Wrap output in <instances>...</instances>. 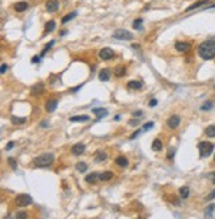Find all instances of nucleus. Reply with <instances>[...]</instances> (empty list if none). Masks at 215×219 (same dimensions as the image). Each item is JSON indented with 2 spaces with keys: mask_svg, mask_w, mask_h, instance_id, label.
<instances>
[{
  "mask_svg": "<svg viewBox=\"0 0 215 219\" xmlns=\"http://www.w3.org/2000/svg\"><path fill=\"white\" fill-rule=\"evenodd\" d=\"M198 54L203 60H213L215 57V41L206 40L198 47Z\"/></svg>",
  "mask_w": 215,
  "mask_h": 219,
  "instance_id": "obj_1",
  "label": "nucleus"
},
{
  "mask_svg": "<svg viewBox=\"0 0 215 219\" xmlns=\"http://www.w3.org/2000/svg\"><path fill=\"white\" fill-rule=\"evenodd\" d=\"M54 161V156L52 153H44L33 159V165L36 167H48L51 166Z\"/></svg>",
  "mask_w": 215,
  "mask_h": 219,
  "instance_id": "obj_2",
  "label": "nucleus"
},
{
  "mask_svg": "<svg viewBox=\"0 0 215 219\" xmlns=\"http://www.w3.org/2000/svg\"><path fill=\"white\" fill-rule=\"evenodd\" d=\"M198 150L202 158H206L214 151V143L208 142V141H202L198 143Z\"/></svg>",
  "mask_w": 215,
  "mask_h": 219,
  "instance_id": "obj_3",
  "label": "nucleus"
},
{
  "mask_svg": "<svg viewBox=\"0 0 215 219\" xmlns=\"http://www.w3.org/2000/svg\"><path fill=\"white\" fill-rule=\"evenodd\" d=\"M32 201H33L32 197L28 195V194H19L16 199H15V203H16L19 207H26L28 205H31Z\"/></svg>",
  "mask_w": 215,
  "mask_h": 219,
  "instance_id": "obj_4",
  "label": "nucleus"
},
{
  "mask_svg": "<svg viewBox=\"0 0 215 219\" xmlns=\"http://www.w3.org/2000/svg\"><path fill=\"white\" fill-rule=\"evenodd\" d=\"M113 37L117 40H133V33L129 32L128 29H122L119 28L117 31L113 32Z\"/></svg>",
  "mask_w": 215,
  "mask_h": 219,
  "instance_id": "obj_5",
  "label": "nucleus"
},
{
  "mask_svg": "<svg viewBox=\"0 0 215 219\" xmlns=\"http://www.w3.org/2000/svg\"><path fill=\"white\" fill-rule=\"evenodd\" d=\"M60 7V2L58 0H48V2L45 3V9L49 12V13H53L56 12L57 9Z\"/></svg>",
  "mask_w": 215,
  "mask_h": 219,
  "instance_id": "obj_6",
  "label": "nucleus"
},
{
  "mask_svg": "<svg viewBox=\"0 0 215 219\" xmlns=\"http://www.w3.org/2000/svg\"><path fill=\"white\" fill-rule=\"evenodd\" d=\"M98 56H100V58H101V60H110L114 56V52H113V49L106 47V48H102L101 51H100Z\"/></svg>",
  "mask_w": 215,
  "mask_h": 219,
  "instance_id": "obj_7",
  "label": "nucleus"
},
{
  "mask_svg": "<svg viewBox=\"0 0 215 219\" xmlns=\"http://www.w3.org/2000/svg\"><path fill=\"white\" fill-rule=\"evenodd\" d=\"M174 47H175V49H177L178 52L185 53V52H189L190 49H191V44H190V43H185V41H177Z\"/></svg>",
  "mask_w": 215,
  "mask_h": 219,
  "instance_id": "obj_8",
  "label": "nucleus"
},
{
  "mask_svg": "<svg viewBox=\"0 0 215 219\" xmlns=\"http://www.w3.org/2000/svg\"><path fill=\"white\" fill-rule=\"evenodd\" d=\"M179 123H181V118H179V116H177V114L169 117V119H167V126L170 129H177L179 126Z\"/></svg>",
  "mask_w": 215,
  "mask_h": 219,
  "instance_id": "obj_9",
  "label": "nucleus"
},
{
  "mask_svg": "<svg viewBox=\"0 0 215 219\" xmlns=\"http://www.w3.org/2000/svg\"><path fill=\"white\" fill-rule=\"evenodd\" d=\"M44 91H45V86H44V84H43V82H37V84H35V85L32 86L31 93H32V96H39V94L44 93Z\"/></svg>",
  "mask_w": 215,
  "mask_h": 219,
  "instance_id": "obj_10",
  "label": "nucleus"
},
{
  "mask_svg": "<svg viewBox=\"0 0 215 219\" xmlns=\"http://www.w3.org/2000/svg\"><path fill=\"white\" fill-rule=\"evenodd\" d=\"M57 104H58L57 100H48L47 104H45V110L48 113L54 112V110H56V108H57Z\"/></svg>",
  "mask_w": 215,
  "mask_h": 219,
  "instance_id": "obj_11",
  "label": "nucleus"
},
{
  "mask_svg": "<svg viewBox=\"0 0 215 219\" xmlns=\"http://www.w3.org/2000/svg\"><path fill=\"white\" fill-rule=\"evenodd\" d=\"M141 88H142V82L138 81V80H130V81H128V89H130V91H138Z\"/></svg>",
  "mask_w": 215,
  "mask_h": 219,
  "instance_id": "obj_12",
  "label": "nucleus"
},
{
  "mask_svg": "<svg viewBox=\"0 0 215 219\" xmlns=\"http://www.w3.org/2000/svg\"><path fill=\"white\" fill-rule=\"evenodd\" d=\"M84 151H85L84 143H76V145L72 146V154H74V156H81Z\"/></svg>",
  "mask_w": 215,
  "mask_h": 219,
  "instance_id": "obj_13",
  "label": "nucleus"
},
{
  "mask_svg": "<svg viewBox=\"0 0 215 219\" xmlns=\"http://www.w3.org/2000/svg\"><path fill=\"white\" fill-rule=\"evenodd\" d=\"M98 78L101 80V81H108V80L110 78V69H108V68L101 69L98 73Z\"/></svg>",
  "mask_w": 215,
  "mask_h": 219,
  "instance_id": "obj_14",
  "label": "nucleus"
},
{
  "mask_svg": "<svg viewBox=\"0 0 215 219\" xmlns=\"http://www.w3.org/2000/svg\"><path fill=\"white\" fill-rule=\"evenodd\" d=\"M106 158H108V154H106V151H104V150H97L96 153H94V161H96V162H102Z\"/></svg>",
  "mask_w": 215,
  "mask_h": 219,
  "instance_id": "obj_15",
  "label": "nucleus"
},
{
  "mask_svg": "<svg viewBox=\"0 0 215 219\" xmlns=\"http://www.w3.org/2000/svg\"><path fill=\"white\" fill-rule=\"evenodd\" d=\"M208 3H210V0H199V2L194 3L193 6L187 7V8H186V12H189V11H193V9H197V8L202 7V6H206V4H208Z\"/></svg>",
  "mask_w": 215,
  "mask_h": 219,
  "instance_id": "obj_16",
  "label": "nucleus"
},
{
  "mask_svg": "<svg viewBox=\"0 0 215 219\" xmlns=\"http://www.w3.org/2000/svg\"><path fill=\"white\" fill-rule=\"evenodd\" d=\"M113 73H114L116 77H122V76H125V73H126V68H125L124 65H117L116 68H114Z\"/></svg>",
  "mask_w": 215,
  "mask_h": 219,
  "instance_id": "obj_17",
  "label": "nucleus"
},
{
  "mask_svg": "<svg viewBox=\"0 0 215 219\" xmlns=\"http://www.w3.org/2000/svg\"><path fill=\"white\" fill-rule=\"evenodd\" d=\"M116 165H118L119 167H126L129 165V161H128V158L126 157H124V156H118L116 158Z\"/></svg>",
  "mask_w": 215,
  "mask_h": 219,
  "instance_id": "obj_18",
  "label": "nucleus"
},
{
  "mask_svg": "<svg viewBox=\"0 0 215 219\" xmlns=\"http://www.w3.org/2000/svg\"><path fill=\"white\" fill-rule=\"evenodd\" d=\"M190 195V187L189 186H182L179 187V197L182 199H187Z\"/></svg>",
  "mask_w": 215,
  "mask_h": 219,
  "instance_id": "obj_19",
  "label": "nucleus"
},
{
  "mask_svg": "<svg viewBox=\"0 0 215 219\" xmlns=\"http://www.w3.org/2000/svg\"><path fill=\"white\" fill-rule=\"evenodd\" d=\"M28 3L27 2H19V3H16L13 6V8L16 9L17 12H23V11H26V9H28Z\"/></svg>",
  "mask_w": 215,
  "mask_h": 219,
  "instance_id": "obj_20",
  "label": "nucleus"
},
{
  "mask_svg": "<svg viewBox=\"0 0 215 219\" xmlns=\"http://www.w3.org/2000/svg\"><path fill=\"white\" fill-rule=\"evenodd\" d=\"M97 179H100V174H97V173H91L85 177V181L88 183H96Z\"/></svg>",
  "mask_w": 215,
  "mask_h": 219,
  "instance_id": "obj_21",
  "label": "nucleus"
},
{
  "mask_svg": "<svg viewBox=\"0 0 215 219\" xmlns=\"http://www.w3.org/2000/svg\"><path fill=\"white\" fill-rule=\"evenodd\" d=\"M113 177H114V174L112 171H104V173L100 174V181L106 182V181H110Z\"/></svg>",
  "mask_w": 215,
  "mask_h": 219,
  "instance_id": "obj_22",
  "label": "nucleus"
},
{
  "mask_svg": "<svg viewBox=\"0 0 215 219\" xmlns=\"http://www.w3.org/2000/svg\"><path fill=\"white\" fill-rule=\"evenodd\" d=\"M92 112H93L94 114H96L97 118H102V117H106V116H108V110H106V109H102V108L93 109Z\"/></svg>",
  "mask_w": 215,
  "mask_h": 219,
  "instance_id": "obj_23",
  "label": "nucleus"
},
{
  "mask_svg": "<svg viewBox=\"0 0 215 219\" xmlns=\"http://www.w3.org/2000/svg\"><path fill=\"white\" fill-rule=\"evenodd\" d=\"M26 121H27L26 117H16V116L11 117V122L13 125H23V123H26Z\"/></svg>",
  "mask_w": 215,
  "mask_h": 219,
  "instance_id": "obj_24",
  "label": "nucleus"
},
{
  "mask_svg": "<svg viewBox=\"0 0 215 219\" xmlns=\"http://www.w3.org/2000/svg\"><path fill=\"white\" fill-rule=\"evenodd\" d=\"M162 147H163V145H162V142H161V139H158V138H156L153 141V145H152V149L154 151H161L162 150Z\"/></svg>",
  "mask_w": 215,
  "mask_h": 219,
  "instance_id": "obj_25",
  "label": "nucleus"
},
{
  "mask_svg": "<svg viewBox=\"0 0 215 219\" xmlns=\"http://www.w3.org/2000/svg\"><path fill=\"white\" fill-rule=\"evenodd\" d=\"M204 134L210 138H215V125H210L204 129Z\"/></svg>",
  "mask_w": 215,
  "mask_h": 219,
  "instance_id": "obj_26",
  "label": "nucleus"
},
{
  "mask_svg": "<svg viewBox=\"0 0 215 219\" xmlns=\"http://www.w3.org/2000/svg\"><path fill=\"white\" fill-rule=\"evenodd\" d=\"M77 16V12L76 11H73V12H71V13H68V15H65V16L63 17V20H61V23L63 24H65V23H68L69 20H72V19H74Z\"/></svg>",
  "mask_w": 215,
  "mask_h": 219,
  "instance_id": "obj_27",
  "label": "nucleus"
},
{
  "mask_svg": "<svg viewBox=\"0 0 215 219\" xmlns=\"http://www.w3.org/2000/svg\"><path fill=\"white\" fill-rule=\"evenodd\" d=\"M54 28H56V23H54V20H49V21L45 24V33L52 32Z\"/></svg>",
  "mask_w": 215,
  "mask_h": 219,
  "instance_id": "obj_28",
  "label": "nucleus"
},
{
  "mask_svg": "<svg viewBox=\"0 0 215 219\" xmlns=\"http://www.w3.org/2000/svg\"><path fill=\"white\" fill-rule=\"evenodd\" d=\"M76 169L80 171V173H85L88 170V165L85 162H77L76 163Z\"/></svg>",
  "mask_w": 215,
  "mask_h": 219,
  "instance_id": "obj_29",
  "label": "nucleus"
},
{
  "mask_svg": "<svg viewBox=\"0 0 215 219\" xmlns=\"http://www.w3.org/2000/svg\"><path fill=\"white\" fill-rule=\"evenodd\" d=\"M89 117L88 116H73L69 118V121H72V122H77V121H88Z\"/></svg>",
  "mask_w": 215,
  "mask_h": 219,
  "instance_id": "obj_30",
  "label": "nucleus"
},
{
  "mask_svg": "<svg viewBox=\"0 0 215 219\" xmlns=\"http://www.w3.org/2000/svg\"><path fill=\"white\" fill-rule=\"evenodd\" d=\"M133 28L136 29H141L142 28V19H137L133 21Z\"/></svg>",
  "mask_w": 215,
  "mask_h": 219,
  "instance_id": "obj_31",
  "label": "nucleus"
},
{
  "mask_svg": "<svg viewBox=\"0 0 215 219\" xmlns=\"http://www.w3.org/2000/svg\"><path fill=\"white\" fill-rule=\"evenodd\" d=\"M8 163H9V166H11V167L13 169V170H16V167H17V162L15 161L13 158L9 157V158H8Z\"/></svg>",
  "mask_w": 215,
  "mask_h": 219,
  "instance_id": "obj_32",
  "label": "nucleus"
},
{
  "mask_svg": "<svg viewBox=\"0 0 215 219\" xmlns=\"http://www.w3.org/2000/svg\"><path fill=\"white\" fill-rule=\"evenodd\" d=\"M53 44H54V41H51V43H48V44H47V45H45V48H44V51L41 52V56H44V54H45V53L49 51V48H51V47L53 45Z\"/></svg>",
  "mask_w": 215,
  "mask_h": 219,
  "instance_id": "obj_33",
  "label": "nucleus"
},
{
  "mask_svg": "<svg viewBox=\"0 0 215 219\" xmlns=\"http://www.w3.org/2000/svg\"><path fill=\"white\" fill-rule=\"evenodd\" d=\"M213 108V104L211 102H206V104H204V105H202L201 106V109H202V110H210V109H211Z\"/></svg>",
  "mask_w": 215,
  "mask_h": 219,
  "instance_id": "obj_34",
  "label": "nucleus"
},
{
  "mask_svg": "<svg viewBox=\"0 0 215 219\" xmlns=\"http://www.w3.org/2000/svg\"><path fill=\"white\" fill-rule=\"evenodd\" d=\"M153 126H154V122H153V121H149V122L146 123V125H143V128H142V129H143L145 132H146V130H150V129H152Z\"/></svg>",
  "mask_w": 215,
  "mask_h": 219,
  "instance_id": "obj_35",
  "label": "nucleus"
},
{
  "mask_svg": "<svg viewBox=\"0 0 215 219\" xmlns=\"http://www.w3.org/2000/svg\"><path fill=\"white\" fill-rule=\"evenodd\" d=\"M16 218H28V214L27 212H23V211H20L16 214Z\"/></svg>",
  "mask_w": 215,
  "mask_h": 219,
  "instance_id": "obj_36",
  "label": "nucleus"
},
{
  "mask_svg": "<svg viewBox=\"0 0 215 219\" xmlns=\"http://www.w3.org/2000/svg\"><path fill=\"white\" fill-rule=\"evenodd\" d=\"M7 69H8V65L7 64H2V68H0V72H2V74H4L7 72Z\"/></svg>",
  "mask_w": 215,
  "mask_h": 219,
  "instance_id": "obj_37",
  "label": "nucleus"
},
{
  "mask_svg": "<svg viewBox=\"0 0 215 219\" xmlns=\"http://www.w3.org/2000/svg\"><path fill=\"white\" fill-rule=\"evenodd\" d=\"M206 199H207V201H211V199H215V190H213L211 193H210L208 195H207V198H206Z\"/></svg>",
  "mask_w": 215,
  "mask_h": 219,
  "instance_id": "obj_38",
  "label": "nucleus"
},
{
  "mask_svg": "<svg viewBox=\"0 0 215 219\" xmlns=\"http://www.w3.org/2000/svg\"><path fill=\"white\" fill-rule=\"evenodd\" d=\"M157 104H158V101H157L156 98H153V100H150V102H149V106H150V108H153V106H156Z\"/></svg>",
  "mask_w": 215,
  "mask_h": 219,
  "instance_id": "obj_39",
  "label": "nucleus"
},
{
  "mask_svg": "<svg viewBox=\"0 0 215 219\" xmlns=\"http://www.w3.org/2000/svg\"><path fill=\"white\" fill-rule=\"evenodd\" d=\"M13 145H15V143L11 141V142H8V145H7V147H6V150H11V149L13 147Z\"/></svg>",
  "mask_w": 215,
  "mask_h": 219,
  "instance_id": "obj_40",
  "label": "nucleus"
},
{
  "mask_svg": "<svg viewBox=\"0 0 215 219\" xmlns=\"http://www.w3.org/2000/svg\"><path fill=\"white\" fill-rule=\"evenodd\" d=\"M141 114H142V112H141V110H137V112H134V113H133V116H134V117H139V116H141Z\"/></svg>",
  "mask_w": 215,
  "mask_h": 219,
  "instance_id": "obj_41",
  "label": "nucleus"
},
{
  "mask_svg": "<svg viewBox=\"0 0 215 219\" xmlns=\"http://www.w3.org/2000/svg\"><path fill=\"white\" fill-rule=\"evenodd\" d=\"M138 134H139V130H137V132H136V133H133V136H132V137H130V139H133V138H136V137H137V136H138Z\"/></svg>",
  "mask_w": 215,
  "mask_h": 219,
  "instance_id": "obj_42",
  "label": "nucleus"
},
{
  "mask_svg": "<svg viewBox=\"0 0 215 219\" xmlns=\"http://www.w3.org/2000/svg\"><path fill=\"white\" fill-rule=\"evenodd\" d=\"M129 125H137V121H136V119H134V121L130 119V121H129Z\"/></svg>",
  "mask_w": 215,
  "mask_h": 219,
  "instance_id": "obj_43",
  "label": "nucleus"
},
{
  "mask_svg": "<svg viewBox=\"0 0 215 219\" xmlns=\"http://www.w3.org/2000/svg\"><path fill=\"white\" fill-rule=\"evenodd\" d=\"M39 60H40V57H37V56H35V57L32 58V61H33V63H37V61H39Z\"/></svg>",
  "mask_w": 215,
  "mask_h": 219,
  "instance_id": "obj_44",
  "label": "nucleus"
},
{
  "mask_svg": "<svg viewBox=\"0 0 215 219\" xmlns=\"http://www.w3.org/2000/svg\"><path fill=\"white\" fill-rule=\"evenodd\" d=\"M41 126H43V128H47V126H48V122H47V121H43V122H41Z\"/></svg>",
  "mask_w": 215,
  "mask_h": 219,
  "instance_id": "obj_45",
  "label": "nucleus"
},
{
  "mask_svg": "<svg viewBox=\"0 0 215 219\" xmlns=\"http://www.w3.org/2000/svg\"><path fill=\"white\" fill-rule=\"evenodd\" d=\"M213 183H214V185H215V177H214V179H213Z\"/></svg>",
  "mask_w": 215,
  "mask_h": 219,
  "instance_id": "obj_46",
  "label": "nucleus"
},
{
  "mask_svg": "<svg viewBox=\"0 0 215 219\" xmlns=\"http://www.w3.org/2000/svg\"><path fill=\"white\" fill-rule=\"evenodd\" d=\"M214 161H215V156H214Z\"/></svg>",
  "mask_w": 215,
  "mask_h": 219,
  "instance_id": "obj_47",
  "label": "nucleus"
}]
</instances>
